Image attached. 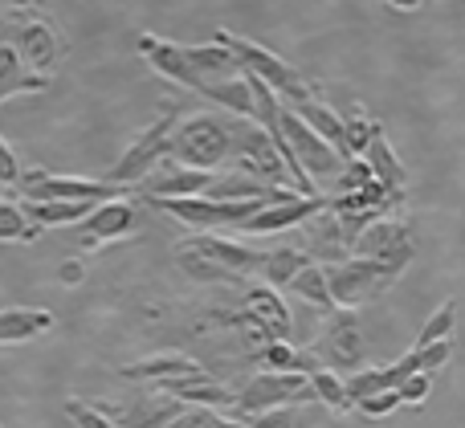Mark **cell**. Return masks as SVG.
I'll return each instance as SVG.
<instances>
[{"label": "cell", "instance_id": "7", "mask_svg": "<svg viewBox=\"0 0 465 428\" xmlns=\"http://www.w3.org/2000/svg\"><path fill=\"white\" fill-rule=\"evenodd\" d=\"M176 122H180V106L163 102L160 119H155L152 127L127 147V155L106 171V184H119V188H131V192H135L139 180H143L160 160H168V139H172V131H176Z\"/></svg>", "mask_w": 465, "mask_h": 428}, {"label": "cell", "instance_id": "14", "mask_svg": "<svg viewBox=\"0 0 465 428\" xmlns=\"http://www.w3.org/2000/svg\"><path fill=\"white\" fill-rule=\"evenodd\" d=\"M298 229H302V245H294V249L302 253L311 266H339V261L351 258V241L343 237V229H339L335 212H331L327 204Z\"/></svg>", "mask_w": 465, "mask_h": 428}, {"label": "cell", "instance_id": "27", "mask_svg": "<svg viewBox=\"0 0 465 428\" xmlns=\"http://www.w3.org/2000/svg\"><path fill=\"white\" fill-rule=\"evenodd\" d=\"M286 290H294L298 298L306 302V306H314L319 315H335V302H331V290H327V274H322V266H306L294 274V282L286 286Z\"/></svg>", "mask_w": 465, "mask_h": 428}, {"label": "cell", "instance_id": "1", "mask_svg": "<svg viewBox=\"0 0 465 428\" xmlns=\"http://www.w3.org/2000/svg\"><path fill=\"white\" fill-rule=\"evenodd\" d=\"M213 41H221V45L237 57V65H241V73H245V78H257L265 90H270V94H278V102L294 106V102H302V98L319 94V86H314V82L306 78L298 65H290L286 57L270 54V49L257 45V41L237 37L232 29H217V37H213Z\"/></svg>", "mask_w": 465, "mask_h": 428}, {"label": "cell", "instance_id": "15", "mask_svg": "<svg viewBox=\"0 0 465 428\" xmlns=\"http://www.w3.org/2000/svg\"><path fill=\"white\" fill-rule=\"evenodd\" d=\"M322 196H298V192H290L282 204H265V209H257L253 217L241 225V233H249V237H270V233H286V229H298V225H306V220L314 217V212L322 209Z\"/></svg>", "mask_w": 465, "mask_h": 428}, {"label": "cell", "instance_id": "29", "mask_svg": "<svg viewBox=\"0 0 465 428\" xmlns=\"http://www.w3.org/2000/svg\"><path fill=\"white\" fill-rule=\"evenodd\" d=\"M458 318H461V302H458V298H445L441 306H437L433 315H429V323L420 326L417 347H429V343L453 339V331H458Z\"/></svg>", "mask_w": 465, "mask_h": 428}, {"label": "cell", "instance_id": "24", "mask_svg": "<svg viewBox=\"0 0 465 428\" xmlns=\"http://www.w3.org/2000/svg\"><path fill=\"white\" fill-rule=\"evenodd\" d=\"M41 90H49V78L29 73L16 62L13 49L0 45V102H8V98H16V94H41Z\"/></svg>", "mask_w": 465, "mask_h": 428}, {"label": "cell", "instance_id": "16", "mask_svg": "<svg viewBox=\"0 0 465 428\" xmlns=\"http://www.w3.org/2000/svg\"><path fill=\"white\" fill-rule=\"evenodd\" d=\"M363 163L371 168V180H376V184L384 188V192L392 196L396 204H404V196H409V168H404L401 155H396L392 143H388L384 122L371 131L368 147H363Z\"/></svg>", "mask_w": 465, "mask_h": 428}, {"label": "cell", "instance_id": "5", "mask_svg": "<svg viewBox=\"0 0 465 428\" xmlns=\"http://www.w3.org/2000/svg\"><path fill=\"white\" fill-rule=\"evenodd\" d=\"M311 375H286V372H257L241 388H232V421H253L273 408H298L311 404Z\"/></svg>", "mask_w": 465, "mask_h": 428}, {"label": "cell", "instance_id": "19", "mask_svg": "<svg viewBox=\"0 0 465 428\" xmlns=\"http://www.w3.org/2000/svg\"><path fill=\"white\" fill-rule=\"evenodd\" d=\"M245 310H249V318L270 335V343L294 339V318H290L286 302H282L270 286H253V290H245Z\"/></svg>", "mask_w": 465, "mask_h": 428}, {"label": "cell", "instance_id": "30", "mask_svg": "<svg viewBox=\"0 0 465 428\" xmlns=\"http://www.w3.org/2000/svg\"><path fill=\"white\" fill-rule=\"evenodd\" d=\"M380 392H392L388 388V375H384V367H360V372H351L343 380V396H347V404H363V400H371V396H380Z\"/></svg>", "mask_w": 465, "mask_h": 428}, {"label": "cell", "instance_id": "17", "mask_svg": "<svg viewBox=\"0 0 465 428\" xmlns=\"http://www.w3.org/2000/svg\"><path fill=\"white\" fill-rule=\"evenodd\" d=\"M204 367L184 351H163V355L139 359V364L119 367V380L127 384H163V380H204Z\"/></svg>", "mask_w": 465, "mask_h": 428}, {"label": "cell", "instance_id": "26", "mask_svg": "<svg viewBox=\"0 0 465 428\" xmlns=\"http://www.w3.org/2000/svg\"><path fill=\"white\" fill-rule=\"evenodd\" d=\"M311 261L302 258V253L294 249V245H282V249H270L265 253V261H262V277H265V286H270L273 294L278 290H286L290 282H294V274L298 269H306Z\"/></svg>", "mask_w": 465, "mask_h": 428}, {"label": "cell", "instance_id": "6", "mask_svg": "<svg viewBox=\"0 0 465 428\" xmlns=\"http://www.w3.org/2000/svg\"><path fill=\"white\" fill-rule=\"evenodd\" d=\"M322 274H327V290H331L335 310H351V315H355V306L380 298L384 290H392V286L401 282V274L384 269L380 261H363V258H347V261H339V266H322Z\"/></svg>", "mask_w": 465, "mask_h": 428}, {"label": "cell", "instance_id": "34", "mask_svg": "<svg viewBox=\"0 0 465 428\" xmlns=\"http://www.w3.org/2000/svg\"><path fill=\"white\" fill-rule=\"evenodd\" d=\"M65 416L74 421V428H119L106 404H94V400H65Z\"/></svg>", "mask_w": 465, "mask_h": 428}, {"label": "cell", "instance_id": "18", "mask_svg": "<svg viewBox=\"0 0 465 428\" xmlns=\"http://www.w3.org/2000/svg\"><path fill=\"white\" fill-rule=\"evenodd\" d=\"M135 45L155 73H163L168 82L193 90V94H201V82H196V73L188 70V62H184V45H176V41H168V37H155V33H139Z\"/></svg>", "mask_w": 465, "mask_h": 428}, {"label": "cell", "instance_id": "3", "mask_svg": "<svg viewBox=\"0 0 465 428\" xmlns=\"http://www.w3.org/2000/svg\"><path fill=\"white\" fill-rule=\"evenodd\" d=\"M8 13V41L5 45L16 54V62L37 78H49L54 65L65 57V37L49 16L33 13V8H5Z\"/></svg>", "mask_w": 465, "mask_h": 428}, {"label": "cell", "instance_id": "12", "mask_svg": "<svg viewBox=\"0 0 465 428\" xmlns=\"http://www.w3.org/2000/svg\"><path fill=\"white\" fill-rule=\"evenodd\" d=\"M319 351L327 359V372H360L363 359H368V343H363V331H360V318L351 310H335L322 326V339H319Z\"/></svg>", "mask_w": 465, "mask_h": 428}, {"label": "cell", "instance_id": "41", "mask_svg": "<svg viewBox=\"0 0 465 428\" xmlns=\"http://www.w3.org/2000/svg\"><path fill=\"white\" fill-rule=\"evenodd\" d=\"M57 277H62V286H82L86 266H82L78 258H70V261H62V266H57Z\"/></svg>", "mask_w": 465, "mask_h": 428}, {"label": "cell", "instance_id": "35", "mask_svg": "<svg viewBox=\"0 0 465 428\" xmlns=\"http://www.w3.org/2000/svg\"><path fill=\"white\" fill-rule=\"evenodd\" d=\"M168 428H249L245 421H232V416H221L213 408H184Z\"/></svg>", "mask_w": 465, "mask_h": 428}, {"label": "cell", "instance_id": "13", "mask_svg": "<svg viewBox=\"0 0 465 428\" xmlns=\"http://www.w3.org/2000/svg\"><path fill=\"white\" fill-rule=\"evenodd\" d=\"M180 245L193 249V253H201V258L213 261L217 269H225V274L237 277L241 286H245L253 274H262V261H265L262 249L241 245V241H225V237H217V233H193V237H184Z\"/></svg>", "mask_w": 465, "mask_h": 428}, {"label": "cell", "instance_id": "25", "mask_svg": "<svg viewBox=\"0 0 465 428\" xmlns=\"http://www.w3.org/2000/svg\"><path fill=\"white\" fill-rule=\"evenodd\" d=\"M201 98L225 106L232 119L253 122V90H249L245 78H229V82H213V86H201Z\"/></svg>", "mask_w": 465, "mask_h": 428}, {"label": "cell", "instance_id": "22", "mask_svg": "<svg viewBox=\"0 0 465 428\" xmlns=\"http://www.w3.org/2000/svg\"><path fill=\"white\" fill-rule=\"evenodd\" d=\"M184 62H188V70L196 73V82H201V86L241 78L237 57H232L221 41H209V45H184Z\"/></svg>", "mask_w": 465, "mask_h": 428}, {"label": "cell", "instance_id": "33", "mask_svg": "<svg viewBox=\"0 0 465 428\" xmlns=\"http://www.w3.org/2000/svg\"><path fill=\"white\" fill-rule=\"evenodd\" d=\"M41 229L29 225L21 212V200H0V241H37Z\"/></svg>", "mask_w": 465, "mask_h": 428}, {"label": "cell", "instance_id": "2", "mask_svg": "<svg viewBox=\"0 0 465 428\" xmlns=\"http://www.w3.org/2000/svg\"><path fill=\"white\" fill-rule=\"evenodd\" d=\"M232 119L229 114H193L180 119L168 139V160L188 171H213L229 163Z\"/></svg>", "mask_w": 465, "mask_h": 428}, {"label": "cell", "instance_id": "42", "mask_svg": "<svg viewBox=\"0 0 465 428\" xmlns=\"http://www.w3.org/2000/svg\"><path fill=\"white\" fill-rule=\"evenodd\" d=\"M5 41H8V13L0 8V45H5Z\"/></svg>", "mask_w": 465, "mask_h": 428}, {"label": "cell", "instance_id": "4", "mask_svg": "<svg viewBox=\"0 0 465 428\" xmlns=\"http://www.w3.org/2000/svg\"><path fill=\"white\" fill-rule=\"evenodd\" d=\"M25 204H106V200H135L131 188L106 184V180H78V176H57L45 168L21 171L16 184Z\"/></svg>", "mask_w": 465, "mask_h": 428}, {"label": "cell", "instance_id": "23", "mask_svg": "<svg viewBox=\"0 0 465 428\" xmlns=\"http://www.w3.org/2000/svg\"><path fill=\"white\" fill-rule=\"evenodd\" d=\"M54 310L45 306H13L0 310V347H13V343H29L37 335L54 331Z\"/></svg>", "mask_w": 465, "mask_h": 428}, {"label": "cell", "instance_id": "32", "mask_svg": "<svg viewBox=\"0 0 465 428\" xmlns=\"http://www.w3.org/2000/svg\"><path fill=\"white\" fill-rule=\"evenodd\" d=\"M380 122L371 119L368 111H363L360 102L351 106V114L343 119V147H347V160H360L363 155V147H368V139H371V131H376Z\"/></svg>", "mask_w": 465, "mask_h": 428}, {"label": "cell", "instance_id": "38", "mask_svg": "<svg viewBox=\"0 0 465 428\" xmlns=\"http://www.w3.org/2000/svg\"><path fill=\"white\" fill-rule=\"evenodd\" d=\"M371 184V168L363 160H347L343 171H339V192H360V188Z\"/></svg>", "mask_w": 465, "mask_h": 428}, {"label": "cell", "instance_id": "20", "mask_svg": "<svg viewBox=\"0 0 465 428\" xmlns=\"http://www.w3.org/2000/svg\"><path fill=\"white\" fill-rule=\"evenodd\" d=\"M184 413V404L172 396H135L127 408H111L114 424L119 428H168L176 416Z\"/></svg>", "mask_w": 465, "mask_h": 428}, {"label": "cell", "instance_id": "28", "mask_svg": "<svg viewBox=\"0 0 465 428\" xmlns=\"http://www.w3.org/2000/svg\"><path fill=\"white\" fill-rule=\"evenodd\" d=\"M257 355H262V367L265 372H286V375H311L314 367V359L306 355V351H298L294 343H265L262 351H257Z\"/></svg>", "mask_w": 465, "mask_h": 428}, {"label": "cell", "instance_id": "21", "mask_svg": "<svg viewBox=\"0 0 465 428\" xmlns=\"http://www.w3.org/2000/svg\"><path fill=\"white\" fill-rule=\"evenodd\" d=\"M155 392L160 396H172L180 400L184 408H232V388L229 384H217L213 375H204V380H163L155 384Z\"/></svg>", "mask_w": 465, "mask_h": 428}, {"label": "cell", "instance_id": "9", "mask_svg": "<svg viewBox=\"0 0 465 428\" xmlns=\"http://www.w3.org/2000/svg\"><path fill=\"white\" fill-rule=\"evenodd\" d=\"M351 258L363 261H380L392 274H404L409 261L417 258V237H412V225L404 217H384L376 225H368L351 245Z\"/></svg>", "mask_w": 465, "mask_h": 428}, {"label": "cell", "instance_id": "31", "mask_svg": "<svg viewBox=\"0 0 465 428\" xmlns=\"http://www.w3.org/2000/svg\"><path fill=\"white\" fill-rule=\"evenodd\" d=\"M311 396L322 400V404H327L335 416L351 413V404H347V396H343V375L327 372V367H314V372H311Z\"/></svg>", "mask_w": 465, "mask_h": 428}, {"label": "cell", "instance_id": "39", "mask_svg": "<svg viewBox=\"0 0 465 428\" xmlns=\"http://www.w3.org/2000/svg\"><path fill=\"white\" fill-rule=\"evenodd\" d=\"M249 428H302L294 408H273V413H262L249 421Z\"/></svg>", "mask_w": 465, "mask_h": 428}, {"label": "cell", "instance_id": "40", "mask_svg": "<svg viewBox=\"0 0 465 428\" xmlns=\"http://www.w3.org/2000/svg\"><path fill=\"white\" fill-rule=\"evenodd\" d=\"M21 171H25V168L16 163L13 147L0 139V184H5V188H16V184H21Z\"/></svg>", "mask_w": 465, "mask_h": 428}, {"label": "cell", "instance_id": "37", "mask_svg": "<svg viewBox=\"0 0 465 428\" xmlns=\"http://www.w3.org/2000/svg\"><path fill=\"white\" fill-rule=\"evenodd\" d=\"M396 408H401V396L396 392H380V396L363 400V404H355V413L368 416V421H384V416H392Z\"/></svg>", "mask_w": 465, "mask_h": 428}, {"label": "cell", "instance_id": "10", "mask_svg": "<svg viewBox=\"0 0 465 428\" xmlns=\"http://www.w3.org/2000/svg\"><path fill=\"white\" fill-rule=\"evenodd\" d=\"M217 180V171H188L172 160H160L143 180L135 184L139 200H196Z\"/></svg>", "mask_w": 465, "mask_h": 428}, {"label": "cell", "instance_id": "8", "mask_svg": "<svg viewBox=\"0 0 465 428\" xmlns=\"http://www.w3.org/2000/svg\"><path fill=\"white\" fill-rule=\"evenodd\" d=\"M278 139H282V147L290 151V160L298 163V171H302L314 188H319L322 180H339L343 160H339V155L331 151V147L322 143L311 127H302V122L290 114V106H282L278 111Z\"/></svg>", "mask_w": 465, "mask_h": 428}, {"label": "cell", "instance_id": "36", "mask_svg": "<svg viewBox=\"0 0 465 428\" xmlns=\"http://www.w3.org/2000/svg\"><path fill=\"white\" fill-rule=\"evenodd\" d=\"M429 392H433V375H409V380L396 388V396H401V408H420L429 400Z\"/></svg>", "mask_w": 465, "mask_h": 428}, {"label": "cell", "instance_id": "11", "mask_svg": "<svg viewBox=\"0 0 465 428\" xmlns=\"http://www.w3.org/2000/svg\"><path fill=\"white\" fill-rule=\"evenodd\" d=\"M74 229H78L82 253H98V249H106V245H114V241H127V237L135 233L139 229V209H135V200H106Z\"/></svg>", "mask_w": 465, "mask_h": 428}]
</instances>
